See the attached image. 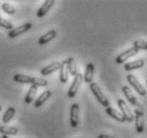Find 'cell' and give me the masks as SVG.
I'll return each instance as SVG.
<instances>
[{"instance_id": "6da1fadb", "label": "cell", "mask_w": 147, "mask_h": 138, "mask_svg": "<svg viewBox=\"0 0 147 138\" xmlns=\"http://www.w3.org/2000/svg\"><path fill=\"white\" fill-rule=\"evenodd\" d=\"M14 81L17 83H21V84H30L34 85L36 87H46L48 86V81L40 79V77H29L26 74H15L14 75Z\"/></svg>"}, {"instance_id": "7a4b0ae2", "label": "cell", "mask_w": 147, "mask_h": 138, "mask_svg": "<svg viewBox=\"0 0 147 138\" xmlns=\"http://www.w3.org/2000/svg\"><path fill=\"white\" fill-rule=\"evenodd\" d=\"M89 86H90V89H91V91H92V94H94V97L97 99V101L100 102L104 107H106V108L109 107V106H110L109 100H108L107 97L104 94V92L102 91L100 86H98L96 83H93V82H92L91 84H89Z\"/></svg>"}, {"instance_id": "3957f363", "label": "cell", "mask_w": 147, "mask_h": 138, "mask_svg": "<svg viewBox=\"0 0 147 138\" xmlns=\"http://www.w3.org/2000/svg\"><path fill=\"white\" fill-rule=\"evenodd\" d=\"M117 106L120 107L121 114L125 119V122H132L134 120V115L128 104L124 101L123 99H119L117 100Z\"/></svg>"}, {"instance_id": "277c9868", "label": "cell", "mask_w": 147, "mask_h": 138, "mask_svg": "<svg viewBox=\"0 0 147 138\" xmlns=\"http://www.w3.org/2000/svg\"><path fill=\"white\" fill-rule=\"evenodd\" d=\"M83 77H84L83 74L80 73V72L74 77L73 82H72V84H71L70 88H69V90H68V98L72 99V98H74L76 96L77 91H78V88H80V84H82V82H83Z\"/></svg>"}, {"instance_id": "5b68a950", "label": "cell", "mask_w": 147, "mask_h": 138, "mask_svg": "<svg viewBox=\"0 0 147 138\" xmlns=\"http://www.w3.org/2000/svg\"><path fill=\"white\" fill-rule=\"evenodd\" d=\"M134 121H136V130L139 134L144 132V111L143 108L134 109Z\"/></svg>"}, {"instance_id": "8992f818", "label": "cell", "mask_w": 147, "mask_h": 138, "mask_svg": "<svg viewBox=\"0 0 147 138\" xmlns=\"http://www.w3.org/2000/svg\"><path fill=\"white\" fill-rule=\"evenodd\" d=\"M127 81L130 84V86L134 88V90L137 91L140 96H146V89L144 88V86L141 84L140 82L138 81V79L134 77V74H128L127 75Z\"/></svg>"}, {"instance_id": "52a82bcc", "label": "cell", "mask_w": 147, "mask_h": 138, "mask_svg": "<svg viewBox=\"0 0 147 138\" xmlns=\"http://www.w3.org/2000/svg\"><path fill=\"white\" fill-rule=\"evenodd\" d=\"M138 53H139V50H138L137 48L131 47L130 49H128V50L124 51L121 54H119L117 56V58H115V63L117 64H124L128 58L132 57L134 55H137Z\"/></svg>"}, {"instance_id": "ba28073f", "label": "cell", "mask_w": 147, "mask_h": 138, "mask_svg": "<svg viewBox=\"0 0 147 138\" xmlns=\"http://www.w3.org/2000/svg\"><path fill=\"white\" fill-rule=\"evenodd\" d=\"M32 26H33V24H31V22H27V24H21V26H19V27L13 28V29L9 32L7 36H9V38H15V37L19 36V35H21V34L28 32V31L32 28Z\"/></svg>"}, {"instance_id": "9c48e42d", "label": "cell", "mask_w": 147, "mask_h": 138, "mask_svg": "<svg viewBox=\"0 0 147 138\" xmlns=\"http://www.w3.org/2000/svg\"><path fill=\"white\" fill-rule=\"evenodd\" d=\"M80 122V105L73 103L70 109V125L72 128H76Z\"/></svg>"}, {"instance_id": "30bf717a", "label": "cell", "mask_w": 147, "mask_h": 138, "mask_svg": "<svg viewBox=\"0 0 147 138\" xmlns=\"http://www.w3.org/2000/svg\"><path fill=\"white\" fill-rule=\"evenodd\" d=\"M122 90H123L124 96L127 98L128 102H129L131 105L136 106V108H143L142 106H141L140 103H139V101L137 100V98L134 97V94H132L130 87H128V86H123V87H122Z\"/></svg>"}, {"instance_id": "8fae6325", "label": "cell", "mask_w": 147, "mask_h": 138, "mask_svg": "<svg viewBox=\"0 0 147 138\" xmlns=\"http://www.w3.org/2000/svg\"><path fill=\"white\" fill-rule=\"evenodd\" d=\"M54 3H55V1L54 0H47V1H45L44 3H42V5L39 7V10L37 11V17H39V18H41V17L46 16L48 13H49V11L52 9V7L54 5Z\"/></svg>"}, {"instance_id": "7c38bea8", "label": "cell", "mask_w": 147, "mask_h": 138, "mask_svg": "<svg viewBox=\"0 0 147 138\" xmlns=\"http://www.w3.org/2000/svg\"><path fill=\"white\" fill-rule=\"evenodd\" d=\"M68 79H69V71H68V66H67V60H65L60 63V68H59V81L61 83H67Z\"/></svg>"}, {"instance_id": "4fadbf2b", "label": "cell", "mask_w": 147, "mask_h": 138, "mask_svg": "<svg viewBox=\"0 0 147 138\" xmlns=\"http://www.w3.org/2000/svg\"><path fill=\"white\" fill-rule=\"evenodd\" d=\"M94 65L92 63H88L87 66H86V70H85V74H84V80L87 84H91L92 81H93V77H94Z\"/></svg>"}, {"instance_id": "5bb4252c", "label": "cell", "mask_w": 147, "mask_h": 138, "mask_svg": "<svg viewBox=\"0 0 147 138\" xmlns=\"http://www.w3.org/2000/svg\"><path fill=\"white\" fill-rule=\"evenodd\" d=\"M60 68V63L59 62H54V63H52V64L48 65V66H46V67H44L41 70H40V73H41V75H49V74L53 73V72H55V71L59 70Z\"/></svg>"}, {"instance_id": "9a60e30c", "label": "cell", "mask_w": 147, "mask_h": 138, "mask_svg": "<svg viewBox=\"0 0 147 138\" xmlns=\"http://www.w3.org/2000/svg\"><path fill=\"white\" fill-rule=\"evenodd\" d=\"M51 96H52L51 90H45L44 92L35 100V102H34V107L38 108V107H40V106H42V104H45V102L47 101V100H49V98H51Z\"/></svg>"}, {"instance_id": "2e32d148", "label": "cell", "mask_w": 147, "mask_h": 138, "mask_svg": "<svg viewBox=\"0 0 147 138\" xmlns=\"http://www.w3.org/2000/svg\"><path fill=\"white\" fill-rule=\"evenodd\" d=\"M144 65H145V62H144L143 60H136V61L126 63V64L124 65V69H125L126 71L136 70V69L144 67Z\"/></svg>"}, {"instance_id": "e0dca14e", "label": "cell", "mask_w": 147, "mask_h": 138, "mask_svg": "<svg viewBox=\"0 0 147 138\" xmlns=\"http://www.w3.org/2000/svg\"><path fill=\"white\" fill-rule=\"evenodd\" d=\"M55 36H56V31L55 30L48 31L47 33H45L44 35H41V36L38 38V44L39 45L48 44V43L52 41L53 38H55Z\"/></svg>"}, {"instance_id": "ac0fdd59", "label": "cell", "mask_w": 147, "mask_h": 138, "mask_svg": "<svg viewBox=\"0 0 147 138\" xmlns=\"http://www.w3.org/2000/svg\"><path fill=\"white\" fill-rule=\"evenodd\" d=\"M18 128L16 126H7V125H0V134L3 136H15L18 134Z\"/></svg>"}, {"instance_id": "d6986e66", "label": "cell", "mask_w": 147, "mask_h": 138, "mask_svg": "<svg viewBox=\"0 0 147 138\" xmlns=\"http://www.w3.org/2000/svg\"><path fill=\"white\" fill-rule=\"evenodd\" d=\"M106 114L109 116V117L113 118L114 120H117L119 122H125V119L123 118L122 114H121L120 111H117V109H114L113 107H107L106 108Z\"/></svg>"}, {"instance_id": "ffe728a7", "label": "cell", "mask_w": 147, "mask_h": 138, "mask_svg": "<svg viewBox=\"0 0 147 138\" xmlns=\"http://www.w3.org/2000/svg\"><path fill=\"white\" fill-rule=\"evenodd\" d=\"M37 88L38 87L34 86V85H31L30 86L27 94H26V97H24V102L27 104H31L34 101V98L36 97V94H37Z\"/></svg>"}, {"instance_id": "44dd1931", "label": "cell", "mask_w": 147, "mask_h": 138, "mask_svg": "<svg viewBox=\"0 0 147 138\" xmlns=\"http://www.w3.org/2000/svg\"><path fill=\"white\" fill-rule=\"evenodd\" d=\"M67 66H68V71H69V74L75 77L77 73H78V70H77V66L76 63H75V60L73 57H69L67 60Z\"/></svg>"}, {"instance_id": "7402d4cb", "label": "cell", "mask_w": 147, "mask_h": 138, "mask_svg": "<svg viewBox=\"0 0 147 138\" xmlns=\"http://www.w3.org/2000/svg\"><path fill=\"white\" fill-rule=\"evenodd\" d=\"M15 113H16L15 107H13V106H9L7 109L5 111V113H4L3 117H2V122H3V123H9V122L13 119Z\"/></svg>"}, {"instance_id": "603a6c76", "label": "cell", "mask_w": 147, "mask_h": 138, "mask_svg": "<svg viewBox=\"0 0 147 138\" xmlns=\"http://www.w3.org/2000/svg\"><path fill=\"white\" fill-rule=\"evenodd\" d=\"M1 9H2V11H3L4 13H7V15H13V14H15V12H16V10H15V7H12L10 3H7V2H4V3L1 4Z\"/></svg>"}, {"instance_id": "cb8c5ba5", "label": "cell", "mask_w": 147, "mask_h": 138, "mask_svg": "<svg viewBox=\"0 0 147 138\" xmlns=\"http://www.w3.org/2000/svg\"><path fill=\"white\" fill-rule=\"evenodd\" d=\"M134 47L138 50H147V41H136L134 43Z\"/></svg>"}, {"instance_id": "d4e9b609", "label": "cell", "mask_w": 147, "mask_h": 138, "mask_svg": "<svg viewBox=\"0 0 147 138\" xmlns=\"http://www.w3.org/2000/svg\"><path fill=\"white\" fill-rule=\"evenodd\" d=\"M0 27L11 31L12 29H13V24H11L9 20H7V19H4V18H2V17L0 16Z\"/></svg>"}, {"instance_id": "484cf974", "label": "cell", "mask_w": 147, "mask_h": 138, "mask_svg": "<svg viewBox=\"0 0 147 138\" xmlns=\"http://www.w3.org/2000/svg\"><path fill=\"white\" fill-rule=\"evenodd\" d=\"M97 138H115L113 136H110V135H106V134H100L98 135V137Z\"/></svg>"}, {"instance_id": "4316f807", "label": "cell", "mask_w": 147, "mask_h": 138, "mask_svg": "<svg viewBox=\"0 0 147 138\" xmlns=\"http://www.w3.org/2000/svg\"><path fill=\"white\" fill-rule=\"evenodd\" d=\"M0 138H7V136H2V137H0Z\"/></svg>"}, {"instance_id": "83f0119b", "label": "cell", "mask_w": 147, "mask_h": 138, "mask_svg": "<svg viewBox=\"0 0 147 138\" xmlns=\"http://www.w3.org/2000/svg\"><path fill=\"white\" fill-rule=\"evenodd\" d=\"M1 109H2V106H1V105H0V111H1Z\"/></svg>"}, {"instance_id": "f1b7e54d", "label": "cell", "mask_w": 147, "mask_h": 138, "mask_svg": "<svg viewBox=\"0 0 147 138\" xmlns=\"http://www.w3.org/2000/svg\"><path fill=\"white\" fill-rule=\"evenodd\" d=\"M146 82H147V81H146Z\"/></svg>"}]
</instances>
